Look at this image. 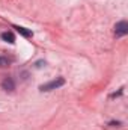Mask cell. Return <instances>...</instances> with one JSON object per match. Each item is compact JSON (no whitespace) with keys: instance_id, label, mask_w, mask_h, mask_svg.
<instances>
[{"instance_id":"1","label":"cell","mask_w":128,"mask_h":130,"mask_svg":"<svg viewBox=\"0 0 128 130\" xmlns=\"http://www.w3.org/2000/svg\"><path fill=\"white\" fill-rule=\"evenodd\" d=\"M63 83H65V79L59 77V79H56V80H51L50 83H45V85H42L39 89H41V91H51V89H56V88L62 86Z\"/></svg>"},{"instance_id":"2","label":"cell","mask_w":128,"mask_h":130,"mask_svg":"<svg viewBox=\"0 0 128 130\" xmlns=\"http://www.w3.org/2000/svg\"><path fill=\"white\" fill-rule=\"evenodd\" d=\"M115 33L116 36H124L128 33V23L127 21H119L116 26H115Z\"/></svg>"},{"instance_id":"3","label":"cell","mask_w":128,"mask_h":130,"mask_svg":"<svg viewBox=\"0 0 128 130\" xmlns=\"http://www.w3.org/2000/svg\"><path fill=\"white\" fill-rule=\"evenodd\" d=\"M3 88H5L6 91H14V89H15V83H14V80H12V79H6V80H3Z\"/></svg>"},{"instance_id":"4","label":"cell","mask_w":128,"mask_h":130,"mask_svg":"<svg viewBox=\"0 0 128 130\" xmlns=\"http://www.w3.org/2000/svg\"><path fill=\"white\" fill-rule=\"evenodd\" d=\"M2 39H3V41H6V42H9V44H14V42H15V36H14L11 32L2 33Z\"/></svg>"},{"instance_id":"5","label":"cell","mask_w":128,"mask_h":130,"mask_svg":"<svg viewBox=\"0 0 128 130\" xmlns=\"http://www.w3.org/2000/svg\"><path fill=\"white\" fill-rule=\"evenodd\" d=\"M15 29H17V32L18 33H21L23 36H32L33 33H32V30H29V29H26V27H21V26H15Z\"/></svg>"},{"instance_id":"6","label":"cell","mask_w":128,"mask_h":130,"mask_svg":"<svg viewBox=\"0 0 128 130\" xmlns=\"http://www.w3.org/2000/svg\"><path fill=\"white\" fill-rule=\"evenodd\" d=\"M8 64H9V61H8V59L0 58V65H2V67H5V65H8Z\"/></svg>"}]
</instances>
